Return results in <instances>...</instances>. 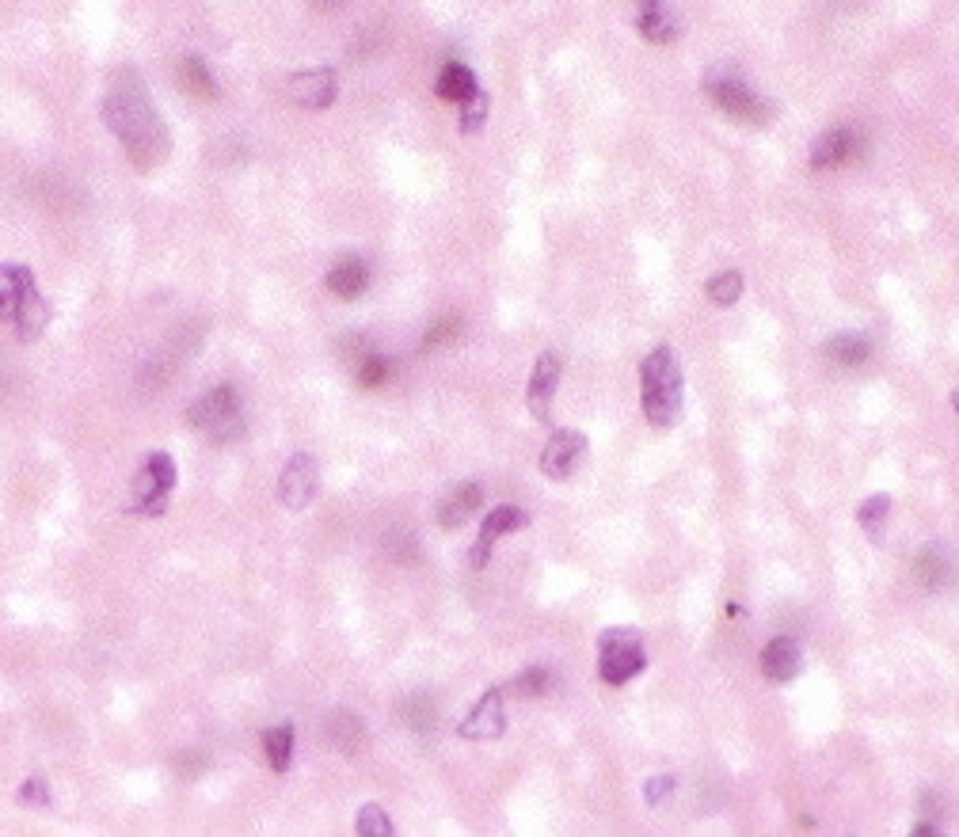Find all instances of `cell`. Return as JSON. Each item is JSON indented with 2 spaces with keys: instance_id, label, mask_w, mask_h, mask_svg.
I'll use <instances>...</instances> for the list:
<instances>
[{
  "instance_id": "1",
  "label": "cell",
  "mask_w": 959,
  "mask_h": 837,
  "mask_svg": "<svg viewBox=\"0 0 959 837\" xmlns=\"http://www.w3.org/2000/svg\"><path fill=\"white\" fill-rule=\"evenodd\" d=\"M104 122L107 130L119 137L122 153H126L137 172H149V168L165 165L168 149H172L168 126L160 122L157 107H153L149 99V88H145V81L134 69L111 73L104 92Z\"/></svg>"
},
{
  "instance_id": "2",
  "label": "cell",
  "mask_w": 959,
  "mask_h": 837,
  "mask_svg": "<svg viewBox=\"0 0 959 837\" xmlns=\"http://www.w3.org/2000/svg\"><path fill=\"white\" fill-rule=\"evenodd\" d=\"M644 385V415L652 426H675L682 415V366L670 347H655L640 366Z\"/></svg>"
},
{
  "instance_id": "3",
  "label": "cell",
  "mask_w": 959,
  "mask_h": 837,
  "mask_svg": "<svg viewBox=\"0 0 959 837\" xmlns=\"http://www.w3.org/2000/svg\"><path fill=\"white\" fill-rule=\"evenodd\" d=\"M705 92L716 104V111H724L727 119L742 122V126H762L773 114V107L765 104L762 96H754L735 69H713V73L705 76Z\"/></svg>"
},
{
  "instance_id": "4",
  "label": "cell",
  "mask_w": 959,
  "mask_h": 837,
  "mask_svg": "<svg viewBox=\"0 0 959 837\" xmlns=\"http://www.w3.org/2000/svg\"><path fill=\"white\" fill-rule=\"evenodd\" d=\"M187 423L195 426V430H203L210 441H233L244 434V415H240V404H236V392L229 389V385H221V389L206 392L203 400H195V408L187 412Z\"/></svg>"
},
{
  "instance_id": "5",
  "label": "cell",
  "mask_w": 959,
  "mask_h": 837,
  "mask_svg": "<svg viewBox=\"0 0 959 837\" xmlns=\"http://www.w3.org/2000/svg\"><path fill=\"white\" fill-rule=\"evenodd\" d=\"M644 666H647V655H644V643H640L636 635L609 632L606 640H602L598 674H602V681H606V686H624V681L636 678Z\"/></svg>"
},
{
  "instance_id": "6",
  "label": "cell",
  "mask_w": 959,
  "mask_h": 837,
  "mask_svg": "<svg viewBox=\"0 0 959 837\" xmlns=\"http://www.w3.org/2000/svg\"><path fill=\"white\" fill-rule=\"evenodd\" d=\"M861 157H864V134L861 130L838 126V130H826V134L815 142V149H811V168H818V172H834V168L857 165Z\"/></svg>"
},
{
  "instance_id": "7",
  "label": "cell",
  "mask_w": 959,
  "mask_h": 837,
  "mask_svg": "<svg viewBox=\"0 0 959 837\" xmlns=\"http://www.w3.org/2000/svg\"><path fill=\"white\" fill-rule=\"evenodd\" d=\"M316 492H320V469H316V461L308 453H293L290 461H286L282 476H278V499L290 510H301L316 499Z\"/></svg>"
},
{
  "instance_id": "8",
  "label": "cell",
  "mask_w": 959,
  "mask_h": 837,
  "mask_svg": "<svg viewBox=\"0 0 959 837\" xmlns=\"http://www.w3.org/2000/svg\"><path fill=\"white\" fill-rule=\"evenodd\" d=\"M586 457V438L575 430H556L553 438H548V446L541 449V472H545L548 480H568L571 472L583 464Z\"/></svg>"
},
{
  "instance_id": "9",
  "label": "cell",
  "mask_w": 959,
  "mask_h": 837,
  "mask_svg": "<svg viewBox=\"0 0 959 837\" xmlns=\"http://www.w3.org/2000/svg\"><path fill=\"white\" fill-rule=\"evenodd\" d=\"M339 81L328 65L320 69H301V73L290 76V99L301 107H313V111H324V107L336 104Z\"/></svg>"
},
{
  "instance_id": "10",
  "label": "cell",
  "mask_w": 959,
  "mask_h": 837,
  "mask_svg": "<svg viewBox=\"0 0 959 837\" xmlns=\"http://www.w3.org/2000/svg\"><path fill=\"white\" fill-rule=\"evenodd\" d=\"M556 385H560V354H541L533 366L530 389H525V404H530L533 418H548V408L556 400Z\"/></svg>"
},
{
  "instance_id": "11",
  "label": "cell",
  "mask_w": 959,
  "mask_h": 837,
  "mask_svg": "<svg viewBox=\"0 0 959 837\" xmlns=\"http://www.w3.org/2000/svg\"><path fill=\"white\" fill-rule=\"evenodd\" d=\"M502 727H507V719H502V689H491V693L476 701V708L458 727V735L461 739H495V735H502Z\"/></svg>"
},
{
  "instance_id": "12",
  "label": "cell",
  "mask_w": 959,
  "mask_h": 837,
  "mask_svg": "<svg viewBox=\"0 0 959 837\" xmlns=\"http://www.w3.org/2000/svg\"><path fill=\"white\" fill-rule=\"evenodd\" d=\"M525 525V514L514 507H495L491 514L484 518V530H480V541L473 545V568H484L487 556H491V545L499 537H507V533L522 530Z\"/></svg>"
},
{
  "instance_id": "13",
  "label": "cell",
  "mask_w": 959,
  "mask_h": 837,
  "mask_svg": "<svg viewBox=\"0 0 959 837\" xmlns=\"http://www.w3.org/2000/svg\"><path fill=\"white\" fill-rule=\"evenodd\" d=\"M762 674L769 681H777V686L792 681L796 674H800V647H796L788 635L769 640V643H765V651H762Z\"/></svg>"
},
{
  "instance_id": "14",
  "label": "cell",
  "mask_w": 959,
  "mask_h": 837,
  "mask_svg": "<svg viewBox=\"0 0 959 837\" xmlns=\"http://www.w3.org/2000/svg\"><path fill=\"white\" fill-rule=\"evenodd\" d=\"M328 290L343 301H354L369 290V267L359 259V255H343L336 267L328 270Z\"/></svg>"
},
{
  "instance_id": "15",
  "label": "cell",
  "mask_w": 959,
  "mask_h": 837,
  "mask_svg": "<svg viewBox=\"0 0 959 837\" xmlns=\"http://www.w3.org/2000/svg\"><path fill=\"white\" fill-rule=\"evenodd\" d=\"M640 15H636V31L655 46H667L675 43L678 27H675V12H670L663 0H640Z\"/></svg>"
},
{
  "instance_id": "16",
  "label": "cell",
  "mask_w": 959,
  "mask_h": 837,
  "mask_svg": "<svg viewBox=\"0 0 959 837\" xmlns=\"http://www.w3.org/2000/svg\"><path fill=\"white\" fill-rule=\"evenodd\" d=\"M175 84H180L191 99H203V104H214V99L221 96L218 81H214V73L206 69L203 58H183L180 69H175Z\"/></svg>"
},
{
  "instance_id": "17",
  "label": "cell",
  "mask_w": 959,
  "mask_h": 837,
  "mask_svg": "<svg viewBox=\"0 0 959 837\" xmlns=\"http://www.w3.org/2000/svg\"><path fill=\"white\" fill-rule=\"evenodd\" d=\"M324 735H328L331 747L343 750V754H354V750L366 742V727H362V719L347 708H336L328 719H324Z\"/></svg>"
},
{
  "instance_id": "18",
  "label": "cell",
  "mask_w": 959,
  "mask_h": 837,
  "mask_svg": "<svg viewBox=\"0 0 959 837\" xmlns=\"http://www.w3.org/2000/svg\"><path fill=\"white\" fill-rule=\"evenodd\" d=\"M480 502H484V492H480V484L453 487V492L442 499V507H438V522H442L446 530H458L461 522H469V514H473Z\"/></svg>"
},
{
  "instance_id": "19",
  "label": "cell",
  "mask_w": 959,
  "mask_h": 837,
  "mask_svg": "<svg viewBox=\"0 0 959 837\" xmlns=\"http://www.w3.org/2000/svg\"><path fill=\"white\" fill-rule=\"evenodd\" d=\"M12 320H15V336H20L23 343H31V339L43 336L46 320H50V308H46V301L38 298L35 290H27V293H23L20 305H15Z\"/></svg>"
},
{
  "instance_id": "20",
  "label": "cell",
  "mask_w": 959,
  "mask_h": 837,
  "mask_svg": "<svg viewBox=\"0 0 959 837\" xmlns=\"http://www.w3.org/2000/svg\"><path fill=\"white\" fill-rule=\"evenodd\" d=\"M435 92L446 99V104H458L461 107L465 99H473L480 88H476V76L469 73V65H461V61H450V65L438 73Z\"/></svg>"
},
{
  "instance_id": "21",
  "label": "cell",
  "mask_w": 959,
  "mask_h": 837,
  "mask_svg": "<svg viewBox=\"0 0 959 837\" xmlns=\"http://www.w3.org/2000/svg\"><path fill=\"white\" fill-rule=\"evenodd\" d=\"M27 290H35V275L27 267H0V316L4 320H12L15 305Z\"/></svg>"
},
{
  "instance_id": "22",
  "label": "cell",
  "mask_w": 959,
  "mask_h": 837,
  "mask_svg": "<svg viewBox=\"0 0 959 837\" xmlns=\"http://www.w3.org/2000/svg\"><path fill=\"white\" fill-rule=\"evenodd\" d=\"M948 575H952V571H948V556L937 553V548H925V553L914 560V579L925 586V591H937V586H945Z\"/></svg>"
},
{
  "instance_id": "23",
  "label": "cell",
  "mask_w": 959,
  "mask_h": 837,
  "mask_svg": "<svg viewBox=\"0 0 959 837\" xmlns=\"http://www.w3.org/2000/svg\"><path fill=\"white\" fill-rule=\"evenodd\" d=\"M400 719H404V724L412 727V731L427 735L430 727H435V719H438L435 701H430L427 693H412V696H404V701H400Z\"/></svg>"
},
{
  "instance_id": "24",
  "label": "cell",
  "mask_w": 959,
  "mask_h": 837,
  "mask_svg": "<svg viewBox=\"0 0 959 837\" xmlns=\"http://www.w3.org/2000/svg\"><path fill=\"white\" fill-rule=\"evenodd\" d=\"M872 354V343L861 336H838L826 343V359L838 362V366H861V362H869Z\"/></svg>"
},
{
  "instance_id": "25",
  "label": "cell",
  "mask_w": 959,
  "mask_h": 837,
  "mask_svg": "<svg viewBox=\"0 0 959 837\" xmlns=\"http://www.w3.org/2000/svg\"><path fill=\"white\" fill-rule=\"evenodd\" d=\"M461 331H465V320H461V313H442L427 331H423V351H442V347L458 343Z\"/></svg>"
},
{
  "instance_id": "26",
  "label": "cell",
  "mask_w": 959,
  "mask_h": 837,
  "mask_svg": "<svg viewBox=\"0 0 959 837\" xmlns=\"http://www.w3.org/2000/svg\"><path fill=\"white\" fill-rule=\"evenodd\" d=\"M263 750H267V762L275 773L290 769L293 757V727H275V731H263Z\"/></svg>"
},
{
  "instance_id": "27",
  "label": "cell",
  "mask_w": 959,
  "mask_h": 837,
  "mask_svg": "<svg viewBox=\"0 0 959 837\" xmlns=\"http://www.w3.org/2000/svg\"><path fill=\"white\" fill-rule=\"evenodd\" d=\"M742 298V275L739 270H724V275H716L713 282H708V301L713 305H735V301Z\"/></svg>"
},
{
  "instance_id": "28",
  "label": "cell",
  "mask_w": 959,
  "mask_h": 837,
  "mask_svg": "<svg viewBox=\"0 0 959 837\" xmlns=\"http://www.w3.org/2000/svg\"><path fill=\"white\" fill-rule=\"evenodd\" d=\"M389 377H392V362L381 359V354L369 351L366 359L359 362V385H362V389H381Z\"/></svg>"
},
{
  "instance_id": "29",
  "label": "cell",
  "mask_w": 959,
  "mask_h": 837,
  "mask_svg": "<svg viewBox=\"0 0 959 837\" xmlns=\"http://www.w3.org/2000/svg\"><path fill=\"white\" fill-rule=\"evenodd\" d=\"M548 689H553V674H548V670H525V674H518V678H510L507 693H514V696H545Z\"/></svg>"
},
{
  "instance_id": "30",
  "label": "cell",
  "mask_w": 959,
  "mask_h": 837,
  "mask_svg": "<svg viewBox=\"0 0 959 837\" xmlns=\"http://www.w3.org/2000/svg\"><path fill=\"white\" fill-rule=\"evenodd\" d=\"M887 510H891V499H887V495H872V499L864 502L861 510H857V518H861L864 533H869L872 541H876V537H879V530H884Z\"/></svg>"
},
{
  "instance_id": "31",
  "label": "cell",
  "mask_w": 959,
  "mask_h": 837,
  "mask_svg": "<svg viewBox=\"0 0 959 837\" xmlns=\"http://www.w3.org/2000/svg\"><path fill=\"white\" fill-rule=\"evenodd\" d=\"M359 834H369V837H389L392 834V823L389 815H385L377 803H366V808L359 811Z\"/></svg>"
},
{
  "instance_id": "32",
  "label": "cell",
  "mask_w": 959,
  "mask_h": 837,
  "mask_svg": "<svg viewBox=\"0 0 959 837\" xmlns=\"http://www.w3.org/2000/svg\"><path fill=\"white\" fill-rule=\"evenodd\" d=\"M145 469H149V476L157 480L165 492H172V484H175V461H172V457H168V453H153L149 461H145Z\"/></svg>"
},
{
  "instance_id": "33",
  "label": "cell",
  "mask_w": 959,
  "mask_h": 837,
  "mask_svg": "<svg viewBox=\"0 0 959 837\" xmlns=\"http://www.w3.org/2000/svg\"><path fill=\"white\" fill-rule=\"evenodd\" d=\"M461 107H465V114H461V126H465L469 134H476V130L484 126V119H487V96H484V92H476V96L465 99Z\"/></svg>"
},
{
  "instance_id": "34",
  "label": "cell",
  "mask_w": 959,
  "mask_h": 837,
  "mask_svg": "<svg viewBox=\"0 0 959 837\" xmlns=\"http://www.w3.org/2000/svg\"><path fill=\"white\" fill-rule=\"evenodd\" d=\"M385 548H389V553L397 556V560H404V563H412L415 556H420V553H415V541L408 537L404 530H392L389 537H385Z\"/></svg>"
},
{
  "instance_id": "35",
  "label": "cell",
  "mask_w": 959,
  "mask_h": 837,
  "mask_svg": "<svg viewBox=\"0 0 959 837\" xmlns=\"http://www.w3.org/2000/svg\"><path fill=\"white\" fill-rule=\"evenodd\" d=\"M175 769H180V777H198V773L210 769V757H206V754H180V757H175Z\"/></svg>"
},
{
  "instance_id": "36",
  "label": "cell",
  "mask_w": 959,
  "mask_h": 837,
  "mask_svg": "<svg viewBox=\"0 0 959 837\" xmlns=\"http://www.w3.org/2000/svg\"><path fill=\"white\" fill-rule=\"evenodd\" d=\"M20 800L27 803H35V808H46V803H50V792H46V785L43 780H27V785H23V792H20Z\"/></svg>"
},
{
  "instance_id": "37",
  "label": "cell",
  "mask_w": 959,
  "mask_h": 837,
  "mask_svg": "<svg viewBox=\"0 0 959 837\" xmlns=\"http://www.w3.org/2000/svg\"><path fill=\"white\" fill-rule=\"evenodd\" d=\"M339 351H343L347 359H359V362H362V359H366V354H369V339H362V336H343V339H339Z\"/></svg>"
},
{
  "instance_id": "38",
  "label": "cell",
  "mask_w": 959,
  "mask_h": 837,
  "mask_svg": "<svg viewBox=\"0 0 959 837\" xmlns=\"http://www.w3.org/2000/svg\"><path fill=\"white\" fill-rule=\"evenodd\" d=\"M667 788H670V780H667V777H663V780H655V785L647 788V796H652V803H659V796L667 792Z\"/></svg>"
},
{
  "instance_id": "39",
  "label": "cell",
  "mask_w": 959,
  "mask_h": 837,
  "mask_svg": "<svg viewBox=\"0 0 959 837\" xmlns=\"http://www.w3.org/2000/svg\"><path fill=\"white\" fill-rule=\"evenodd\" d=\"M313 4H316V8H324V12H331V8H339V4H343V0H313Z\"/></svg>"
},
{
  "instance_id": "40",
  "label": "cell",
  "mask_w": 959,
  "mask_h": 837,
  "mask_svg": "<svg viewBox=\"0 0 959 837\" xmlns=\"http://www.w3.org/2000/svg\"><path fill=\"white\" fill-rule=\"evenodd\" d=\"M952 404H956V408H959V389H956V397H952Z\"/></svg>"
},
{
  "instance_id": "41",
  "label": "cell",
  "mask_w": 959,
  "mask_h": 837,
  "mask_svg": "<svg viewBox=\"0 0 959 837\" xmlns=\"http://www.w3.org/2000/svg\"><path fill=\"white\" fill-rule=\"evenodd\" d=\"M636 4H640V0H636Z\"/></svg>"
}]
</instances>
